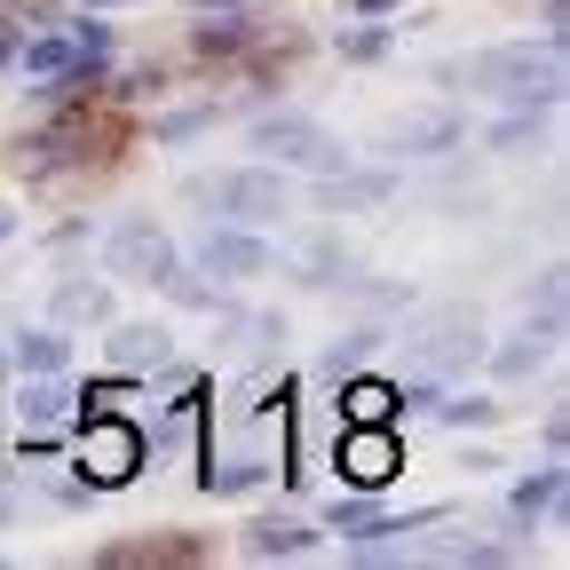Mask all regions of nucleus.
<instances>
[{
	"mask_svg": "<svg viewBox=\"0 0 570 570\" xmlns=\"http://www.w3.org/2000/svg\"><path fill=\"white\" fill-rule=\"evenodd\" d=\"M460 142V111H420V119H396L373 151H389V159H436V151H452Z\"/></svg>",
	"mask_w": 570,
	"mask_h": 570,
	"instance_id": "obj_10",
	"label": "nucleus"
},
{
	"mask_svg": "<svg viewBox=\"0 0 570 570\" xmlns=\"http://www.w3.org/2000/svg\"><path fill=\"white\" fill-rule=\"evenodd\" d=\"M412 348H420V365H428V381H436V389H452V381H460V373L475 365V356H483V325H475L468 309H444V317L428 325V333H420Z\"/></svg>",
	"mask_w": 570,
	"mask_h": 570,
	"instance_id": "obj_7",
	"label": "nucleus"
},
{
	"mask_svg": "<svg viewBox=\"0 0 570 570\" xmlns=\"http://www.w3.org/2000/svg\"><path fill=\"white\" fill-rule=\"evenodd\" d=\"M17 230H24V214H17V206H0V246H9Z\"/></svg>",
	"mask_w": 570,
	"mask_h": 570,
	"instance_id": "obj_28",
	"label": "nucleus"
},
{
	"mask_svg": "<svg viewBox=\"0 0 570 570\" xmlns=\"http://www.w3.org/2000/svg\"><path fill=\"white\" fill-rule=\"evenodd\" d=\"M554 341H562V317H531L523 333H508L499 348H483L491 356V381H531L547 356H554Z\"/></svg>",
	"mask_w": 570,
	"mask_h": 570,
	"instance_id": "obj_9",
	"label": "nucleus"
},
{
	"mask_svg": "<svg viewBox=\"0 0 570 570\" xmlns=\"http://www.w3.org/2000/svg\"><path fill=\"white\" fill-rule=\"evenodd\" d=\"M104 317H111V294L88 277H63L48 294V325H104Z\"/></svg>",
	"mask_w": 570,
	"mask_h": 570,
	"instance_id": "obj_15",
	"label": "nucleus"
},
{
	"mask_svg": "<svg viewBox=\"0 0 570 570\" xmlns=\"http://www.w3.org/2000/svg\"><path fill=\"white\" fill-rule=\"evenodd\" d=\"M356 9H365V17H389V9H404V0H356Z\"/></svg>",
	"mask_w": 570,
	"mask_h": 570,
	"instance_id": "obj_29",
	"label": "nucleus"
},
{
	"mask_svg": "<svg viewBox=\"0 0 570 570\" xmlns=\"http://www.w3.org/2000/svg\"><path fill=\"white\" fill-rule=\"evenodd\" d=\"M198 483H206L214 499H238V491H262V483H269V460H223V468L206 460V468H198Z\"/></svg>",
	"mask_w": 570,
	"mask_h": 570,
	"instance_id": "obj_20",
	"label": "nucleus"
},
{
	"mask_svg": "<svg viewBox=\"0 0 570 570\" xmlns=\"http://www.w3.org/2000/svg\"><path fill=\"white\" fill-rule=\"evenodd\" d=\"M381 333H348V341H333L325 356H317V381H348L356 365H365V348H373Z\"/></svg>",
	"mask_w": 570,
	"mask_h": 570,
	"instance_id": "obj_25",
	"label": "nucleus"
},
{
	"mask_svg": "<svg viewBox=\"0 0 570 570\" xmlns=\"http://www.w3.org/2000/svg\"><path fill=\"white\" fill-rule=\"evenodd\" d=\"M88 9H119V0H88Z\"/></svg>",
	"mask_w": 570,
	"mask_h": 570,
	"instance_id": "obj_31",
	"label": "nucleus"
},
{
	"mask_svg": "<svg viewBox=\"0 0 570 570\" xmlns=\"http://www.w3.org/2000/svg\"><path fill=\"white\" fill-rule=\"evenodd\" d=\"M206 127H214V104H198V111H167L151 135H159V142H190V135H206Z\"/></svg>",
	"mask_w": 570,
	"mask_h": 570,
	"instance_id": "obj_26",
	"label": "nucleus"
},
{
	"mask_svg": "<svg viewBox=\"0 0 570 570\" xmlns=\"http://www.w3.org/2000/svg\"><path fill=\"white\" fill-rule=\"evenodd\" d=\"M104 269L127 277V285H167L183 269V246L151 223V214H127V223H111V238H104Z\"/></svg>",
	"mask_w": 570,
	"mask_h": 570,
	"instance_id": "obj_4",
	"label": "nucleus"
},
{
	"mask_svg": "<svg viewBox=\"0 0 570 570\" xmlns=\"http://www.w3.org/2000/svg\"><path fill=\"white\" fill-rule=\"evenodd\" d=\"M523 302H539V317H562V269H539V285Z\"/></svg>",
	"mask_w": 570,
	"mask_h": 570,
	"instance_id": "obj_27",
	"label": "nucleus"
},
{
	"mask_svg": "<svg viewBox=\"0 0 570 570\" xmlns=\"http://www.w3.org/2000/svg\"><path fill=\"white\" fill-rule=\"evenodd\" d=\"M333 460H341L348 491H389L396 468H404V428H396V420H348Z\"/></svg>",
	"mask_w": 570,
	"mask_h": 570,
	"instance_id": "obj_5",
	"label": "nucleus"
},
{
	"mask_svg": "<svg viewBox=\"0 0 570 570\" xmlns=\"http://www.w3.org/2000/svg\"><path fill=\"white\" fill-rule=\"evenodd\" d=\"M175 356V333L167 325H119L111 333V373H159Z\"/></svg>",
	"mask_w": 570,
	"mask_h": 570,
	"instance_id": "obj_13",
	"label": "nucleus"
},
{
	"mask_svg": "<svg viewBox=\"0 0 570 570\" xmlns=\"http://www.w3.org/2000/svg\"><path fill=\"white\" fill-rule=\"evenodd\" d=\"M389 198H396V175H389V167H373V175H348V167H341V175H325V183H317V206H325V214L389 206Z\"/></svg>",
	"mask_w": 570,
	"mask_h": 570,
	"instance_id": "obj_12",
	"label": "nucleus"
},
{
	"mask_svg": "<svg viewBox=\"0 0 570 570\" xmlns=\"http://www.w3.org/2000/svg\"><path fill=\"white\" fill-rule=\"evenodd\" d=\"M80 475L104 491V483H127L142 460H151V444H142V428L135 420H119V412H80Z\"/></svg>",
	"mask_w": 570,
	"mask_h": 570,
	"instance_id": "obj_6",
	"label": "nucleus"
},
{
	"mask_svg": "<svg viewBox=\"0 0 570 570\" xmlns=\"http://www.w3.org/2000/svg\"><path fill=\"white\" fill-rule=\"evenodd\" d=\"M190 9H238V0H190Z\"/></svg>",
	"mask_w": 570,
	"mask_h": 570,
	"instance_id": "obj_30",
	"label": "nucleus"
},
{
	"mask_svg": "<svg viewBox=\"0 0 570 570\" xmlns=\"http://www.w3.org/2000/svg\"><path fill=\"white\" fill-rule=\"evenodd\" d=\"M9 356H17V373H63L71 341H63V325H24V333H9Z\"/></svg>",
	"mask_w": 570,
	"mask_h": 570,
	"instance_id": "obj_14",
	"label": "nucleus"
},
{
	"mask_svg": "<svg viewBox=\"0 0 570 570\" xmlns=\"http://www.w3.org/2000/svg\"><path fill=\"white\" fill-rule=\"evenodd\" d=\"M468 88H475V96H499V104H539V111H554V104H562V48H531V40H515V48H475V56H468Z\"/></svg>",
	"mask_w": 570,
	"mask_h": 570,
	"instance_id": "obj_1",
	"label": "nucleus"
},
{
	"mask_svg": "<svg viewBox=\"0 0 570 570\" xmlns=\"http://www.w3.org/2000/svg\"><path fill=\"white\" fill-rule=\"evenodd\" d=\"M428 412H436L444 428H491V420L508 412V404H491V396H452V389H444V396L428 404Z\"/></svg>",
	"mask_w": 570,
	"mask_h": 570,
	"instance_id": "obj_22",
	"label": "nucleus"
},
{
	"mask_svg": "<svg viewBox=\"0 0 570 570\" xmlns=\"http://www.w3.org/2000/svg\"><path fill=\"white\" fill-rule=\"evenodd\" d=\"M63 404H71V389H63L56 373H32V389L17 396V420H24V428H48V420H63Z\"/></svg>",
	"mask_w": 570,
	"mask_h": 570,
	"instance_id": "obj_21",
	"label": "nucleus"
},
{
	"mask_svg": "<svg viewBox=\"0 0 570 570\" xmlns=\"http://www.w3.org/2000/svg\"><path fill=\"white\" fill-rule=\"evenodd\" d=\"M333 48H341V63H381V56L396 48V32H389V24H356V32H341Z\"/></svg>",
	"mask_w": 570,
	"mask_h": 570,
	"instance_id": "obj_24",
	"label": "nucleus"
},
{
	"mask_svg": "<svg viewBox=\"0 0 570 570\" xmlns=\"http://www.w3.org/2000/svg\"><path fill=\"white\" fill-rule=\"evenodd\" d=\"M206 17H214V24H198V48H206V56H230V48H246V40L262 32L254 17H223V9H206Z\"/></svg>",
	"mask_w": 570,
	"mask_h": 570,
	"instance_id": "obj_23",
	"label": "nucleus"
},
{
	"mask_svg": "<svg viewBox=\"0 0 570 570\" xmlns=\"http://www.w3.org/2000/svg\"><path fill=\"white\" fill-rule=\"evenodd\" d=\"M254 151L269 159V167H309V175H341L348 167V151L309 119V111H269V119H254Z\"/></svg>",
	"mask_w": 570,
	"mask_h": 570,
	"instance_id": "obj_3",
	"label": "nucleus"
},
{
	"mask_svg": "<svg viewBox=\"0 0 570 570\" xmlns=\"http://www.w3.org/2000/svg\"><path fill=\"white\" fill-rule=\"evenodd\" d=\"M17 56H24L32 80H56V71L80 63V40H71V32H48V40H17ZM104 63H111V56H104Z\"/></svg>",
	"mask_w": 570,
	"mask_h": 570,
	"instance_id": "obj_18",
	"label": "nucleus"
},
{
	"mask_svg": "<svg viewBox=\"0 0 570 570\" xmlns=\"http://www.w3.org/2000/svg\"><path fill=\"white\" fill-rule=\"evenodd\" d=\"M341 404H348V420H396V381L348 373V381H341Z\"/></svg>",
	"mask_w": 570,
	"mask_h": 570,
	"instance_id": "obj_19",
	"label": "nucleus"
},
{
	"mask_svg": "<svg viewBox=\"0 0 570 570\" xmlns=\"http://www.w3.org/2000/svg\"><path fill=\"white\" fill-rule=\"evenodd\" d=\"M562 483H570L562 468H539V475H523V483L508 491V523L523 531V523H539V515H554V508H562Z\"/></svg>",
	"mask_w": 570,
	"mask_h": 570,
	"instance_id": "obj_16",
	"label": "nucleus"
},
{
	"mask_svg": "<svg viewBox=\"0 0 570 570\" xmlns=\"http://www.w3.org/2000/svg\"><path fill=\"white\" fill-rule=\"evenodd\" d=\"M238 547L254 562H294V554H317V531H309V515H254Z\"/></svg>",
	"mask_w": 570,
	"mask_h": 570,
	"instance_id": "obj_11",
	"label": "nucleus"
},
{
	"mask_svg": "<svg viewBox=\"0 0 570 570\" xmlns=\"http://www.w3.org/2000/svg\"><path fill=\"white\" fill-rule=\"evenodd\" d=\"M190 198H198V206H214L223 223H246V230H262V223H277V214H285V175H269V167H223V175H190Z\"/></svg>",
	"mask_w": 570,
	"mask_h": 570,
	"instance_id": "obj_2",
	"label": "nucleus"
},
{
	"mask_svg": "<svg viewBox=\"0 0 570 570\" xmlns=\"http://www.w3.org/2000/svg\"><path fill=\"white\" fill-rule=\"evenodd\" d=\"M190 262H198L206 277H262V269L277 262V246L254 238L246 223H206V238L190 246Z\"/></svg>",
	"mask_w": 570,
	"mask_h": 570,
	"instance_id": "obj_8",
	"label": "nucleus"
},
{
	"mask_svg": "<svg viewBox=\"0 0 570 570\" xmlns=\"http://www.w3.org/2000/svg\"><path fill=\"white\" fill-rule=\"evenodd\" d=\"M539 142H547V111H539V104H515L508 119L491 127V151H499V159H523V151H539Z\"/></svg>",
	"mask_w": 570,
	"mask_h": 570,
	"instance_id": "obj_17",
	"label": "nucleus"
}]
</instances>
